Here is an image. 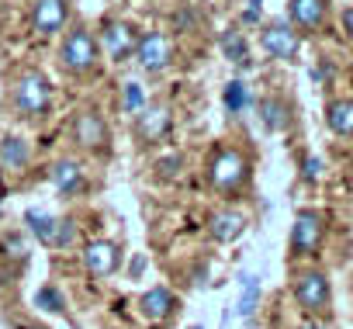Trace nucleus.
Wrapping results in <instances>:
<instances>
[{
  "label": "nucleus",
  "instance_id": "f257e3e1",
  "mask_svg": "<svg viewBox=\"0 0 353 329\" xmlns=\"http://www.w3.org/2000/svg\"><path fill=\"white\" fill-rule=\"evenodd\" d=\"M101 63V46H97V35L83 25L70 28L63 46H59V66L70 73V77H87L94 73Z\"/></svg>",
  "mask_w": 353,
  "mask_h": 329
},
{
  "label": "nucleus",
  "instance_id": "f03ea898",
  "mask_svg": "<svg viewBox=\"0 0 353 329\" xmlns=\"http://www.w3.org/2000/svg\"><path fill=\"white\" fill-rule=\"evenodd\" d=\"M246 181H250V159H246V152L236 149V146H215L212 159H208V184L215 191L232 195Z\"/></svg>",
  "mask_w": 353,
  "mask_h": 329
},
{
  "label": "nucleus",
  "instance_id": "7ed1b4c3",
  "mask_svg": "<svg viewBox=\"0 0 353 329\" xmlns=\"http://www.w3.org/2000/svg\"><path fill=\"white\" fill-rule=\"evenodd\" d=\"M14 108L21 118H42L52 108V83L42 70H25L14 83Z\"/></svg>",
  "mask_w": 353,
  "mask_h": 329
},
{
  "label": "nucleus",
  "instance_id": "20e7f679",
  "mask_svg": "<svg viewBox=\"0 0 353 329\" xmlns=\"http://www.w3.org/2000/svg\"><path fill=\"white\" fill-rule=\"evenodd\" d=\"M291 291H294L298 308L308 312V315H325L329 305H332V288H329V277L322 270H301V274H294Z\"/></svg>",
  "mask_w": 353,
  "mask_h": 329
},
{
  "label": "nucleus",
  "instance_id": "39448f33",
  "mask_svg": "<svg viewBox=\"0 0 353 329\" xmlns=\"http://www.w3.org/2000/svg\"><path fill=\"white\" fill-rule=\"evenodd\" d=\"M97 46L104 49V56L111 63H128L135 56V46H139V32L135 25L121 21V18H104L101 21V39Z\"/></svg>",
  "mask_w": 353,
  "mask_h": 329
},
{
  "label": "nucleus",
  "instance_id": "423d86ee",
  "mask_svg": "<svg viewBox=\"0 0 353 329\" xmlns=\"http://www.w3.org/2000/svg\"><path fill=\"white\" fill-rule=\"evenodd\" d=\"M135 63L149 77L170 70V63H173V39L166 32H142L139 46H135Z\"/></svg>",
  "mask_w": 353,
  "mask_h": 329
},
{
  "label": "nucleus",
  "instance_id": "0eeeda50",
  "mask_svg": "<svg viewBox=\"0 0 353 329\" xmlns=\"http://www.w3.org/2000/svg\"><path fill=\"white\" fill-rule=\"evenodd\" d=\"M322 239H325V219H322V212H315V208L298 212L294 215V226H291V239H288L291 253L294 257H312L322 246Z\"/></svg>",
  "mask_w": 353,
  "mask_h": 329
},
{
  "label": "nucleus",
  "instance_id": "6e6552de",
  "mask_svg": "<svg viewBox=\"0 0 353 329\" xmlns=\"http://www.w3.org/2000/svg\"><path fill=\"white\" fill-rule=\"evenodd\" d=\"M260 49H263L270 59H281V63H298V52H301V35H298L288 21H270V25H263V32H260Z\"/></svg>",
  "mask_w": 353,
  "mask_h": 329
},
{
  "label": "nucleus",
  "instance_id": "1a4fd4ad",
  "mask_svg": "<svg viewBox=\"0 0 353 329\" xmlns=\"http://www.w3.org/2000/svg\"><path fill=\"white\" fill-rule=\"evenodd\" d=\"M170 132H173V111H170L166 104H145V108L135 114V139H139L142 146L163 142Z\"/></svg>",
  "mask_w": 353,
  "mask_h": 329
},
{
  "label": "nucleus",
  "instance_id": "9d476101",
  "mask_svg": "<svg viewBox=\"0 0 353 329\" xmlns=\"http://www.w3.org/2000/svg\"><path fill=\"white\" fill-rule=\"evenodd\" d=\"M70 132H73V142L90 149V152H101L111 142V128H108V121L97 111H77Z\"/></svg>",
  "mask_w": 353,
  "mask_h": 329
},
{
  "label": "nucleus",
  "instance_id": "9b49d317",
  "mask_svg": "<svg viewBox=\"0 0 353 329\" xmlns=\"http://www.w3.org/2000/svg\"><path fill=\"white\" fill-rule=\"evenodd\" d=\"M25 222H28L32 236H35L42 246H70V239H73V222H70V219H52V215H46V212L28 208V212H25Z\"/></svg>",
  "mask_w": 353,
  "mask_h": 329
},
{
  "label": "nucleus",
  "instance_id": "f8f14e48",
  "mask_svg": "<svg viewBox=\"0 0 353 329\" xmlns=\"http://www.w3.org/2000/svg\"><path fill=\"white\" fill-rule=\"evenodd\" d=\"M329 0H288V25L298 35H315L329 18Z\"/></svg>",
  "mask_w": 353,
  "mask_h": 329
},
{
  "label": "nucleus",
  "instance_id": "ddd939ff",
  "mask_svg": "<svg viewBox=\"0 0 353 329\" xmlns=\"http://www.w3.org/2000/svg\"><path fill=\"white\" fill-rule=\"evenodd\" d=\"M256 114H260V125H263L270 135L288 132L291 121H294V108H291V101H288L284 94H267V97H260V101H256Z\"/></svg>",
  "mask_w": 353,
  "mask_h": 329
},
{
  "label": "nucleus",
  "instance_id": "4468645a",
  "mask_svg": "<svg viewBox=\"0 0 353 329\" xmlns=\"http://www.w3.org/2000/svg\"><path fill=\"white\" fill-rule=\"evenodd\" d=\"M70 21V0H35L32 4V28L39 35H59Z\"/></svg>",
  "mask_w": 353,
  "mask_h": 329
},
{
  "label": "nucleus",
  "instance_id": "2eb2a0df",
  "mask_svg": "<svg viewBox=\"0 0 353 329\" xmlns=\"http://www.w3.org/2000/svg\"><path fill=\"white\" fill-rule=\"evenodd\" d=\"M83 263L94 277H111L121 267V246L111 239H94L83 246Z\"/></svg>",
  "mask_w": 353,
  "mask_h": 329
},
{
  "label": "nucleus",
  "instance_id": "dca6fc26",
  "mask_svg": "<svg viewBox=\"0 0 353 329\" xmlns=\"http://www.w3.org/2000/svg\"><path fill=\"white\" fill-rule=\"evenodd\" d=\"M49 181H52V188L59 191V195H80L83 188H87V170H83V163L80 159H56L52 163V170H49Z\"/></svg>",
  "mask_w": 353,
  "mask_h": 329
},
{
  "label": "nucleus",
  "instance_id": "f3484780",
  "mask_svg": "<svg viewBox=\"0 0 353 329\" xmlns=\"http://www.w3.org/2000/svg\"><path fill=\"white\" fill-rule=\"evenodd\" d=\"M139 312L142 319L149 322H166L173 312H176V295L170 288H149L142 298H139Z\"/></svg>",
  "mask_w": 353,
  "mask_h": 329
},
{
  "label": "nucleus",
  "instance_id": "a211bd4d",
  "mask_svg": "<svg viewBox=\"0 0 353 329\" xmlns=\"http://www.w3.org/2000/svg\"><path fill=\"white\" fill-rule=\"evenodd\" d=\"M208 232H212L215 243H236L246 232V215L236 212V208H222L208 219Z\"/></svg>",
  "mask_w": 353,
  "mask_h": 329
},
{
  "label": "nucleus",
  "instance_id": "6ab92c4d",
  "mask_svg": "<svg viewBox=\"0 0 353 329\" xmlns=\"http://www.w3.org/2000/svg\"><path fill=\"white\" fill-rule=\"evenodd\" d=\"M219 49H222V56H225L229 63H236L239 70H250V66H253V59H250V42H246V35H243L239 28H225L222 39H219Z\"/></svg>",
  "mask_w": 353,
  "mask_h": 329
},
{
  "label": "nucleus",
  "instance_id": "aec40b11",
  "mask_svg": "<svg viewBox=\"0 0 353 329\" xmlns=\"http://www.w3.org/2000/svg\"><path fill=\"white\" fill-rule=\"evenodd\" d=\"M325 128L332 135H353V101L350 97H336L325 104Z\"/></svg>",
  "mask_w": 353,
  "mask_h": 329
},
{
  "label": "nucleus",
  "instance_id": "412c9836",
  "mask_svg": "<svg viewBox=\"0 0 353 329\" xmlns=\"http://www.w3.org/2000/svg\"><path fill=\"white\" fill-rule=\"evenodd\" d=\"M28 159H32V146H28L21 135L0 139V167H8V170H25Z\"/></svg>",
  "mask_w": 353,
  "mask_h": 329
},
{
  "label": "nucleus",
  "instance_id": "4be33fe9",
  "mask_svg": "<svg viewBox=\"0 0 353 329\" xmlns=\"http://www.w3.org/2000/svg\"><path fill=\"white\" fill-rule=\"evenodd\" d=\"M222 101H225V108H229L232 114H243V111L253 104V97H250V87H246L243 80H232V83H225V90H222Z\"/></svg>",
  "mask_w": 353,
  "mask_h": 329
},
{
  "label": "nucleus",
  "instance_id": "5701e85b",
  "mask_svg": "<svg viewBox=\"0 0 353 329\" xmlns=\"http://www.w3.org/2000/svg\"><path fill=\"white\" fill-rule=\"evenodd\" d=\"M149 101H145V90H142V83H135V80H128L125 87H121V111L125 114H139L142 108H145Z\"/></svg>",
  "mask_w": 353,
  "mask_h": 329
},
{
  "label": "nucleus",
  "instance_id": "b1692460",
  "mask_svg": "<svg viewBox=\"0 0 353 329\" xmlns=\"http://www.w3.org/2000/svg\"><path fill=\"white\" fill-rule=\"evenodd\" d=\"M256 301H260V281L253 277V274H246L243 277V298H239V315L246 319V315H253L256 312Z\"/></svg>",
  "mask_w": 353,
  "mask_h": 329
},
{
  "label": "nucleus",
  "instance_id": "393cba45",
  "mask_svg": "<svg viewBox=\"0 0 353 329\" xmlns=\"http://www.w3.org/2000/svg\"><path fill=\"white\" fill-rule=\"evenodd\" d=\"M35 305H39V308H46V312H66L63 291H59V288H52V284H46V288H39V291H35Z\"/></svg>",
  "mask_w": 353,
  "mask_h": 329
},
{
  "label": "nucleus",
  "instance_id": "a878e982",
  "mask_svg": "<svg viewBox=\"0 0 353 329\" xmlns=\"http://www.w3.org/2000/svg\"><path fill=\"white\" fill-rule=\"evenodd\" d=\"M260 14H263L260 0H250V11H243V25H256V21H260Z\"/></svg>",
  "mask_w": 353,
  "mask_h": 329
},
{
  "label": "nucleus",
  "instance_id": "bb28decb",
  "mask_svg": "<svg viewBox=\"0 0 353 329\" xmlns=\"http://www.w3.org/2000/svg\"><path fill=\"white\" fill-rule=\"evenodd\" d=\"M156 167H159V174L166 170V177H173V174H176V167H181V156H166V159H159V163H156Z\"/></svg>",
  "mask_w": 353,
  "mask_h": 329
},
{
  "label": "nucleus",
  "instance_id": "cd10ccee",
  "mask_svg": "<svg viewBox=\"0 0 353 329\" xmlns=\"http://www.w3.org/2000/svg\"><path fill=\"white\" fill-rule=\"evenodd\" d=\"M343 32H346V39L353 42V4L343 11Z\"/></svg>",
  "mask_w": 353,
  "mask_h": 329
},
{
  "label": "nucleus",
  "instance_id": "c85d7f7f",
  "mask_svg": "<svg viewBox=\"0 0 353 329\" xmlns=\"http://www.w3.org/2000/svg\"><path fill=\"white\" fill-rule=\"evenodd\" d=\"M319 170H322V163H319V159L312 156V159H308V170H305V174H308V177L315 181V177H319Z\"/></svg>",
  "mask_w": 353,
  "mask_h": 329
},
{
  "label": "nucleus",
  "instance_id": "c756f323",
  "mask_svg": "<svg viewBox=\"0 0 353 329\" xmlns=\"http://www.w3.org/2000/svg\"><path fill=\"white\" fill-rule=\"evenodd\" d=\"M315 77H319V80H325V77H332V66H325V63H322V66L315 70Z\"/></svg>",
  "mask_w": 353,
  "mask_h": 329
},
{
  "label": "nucleus",
  "instance_id": "7c9ffc66",
  "mask_svg": "<svg viewBox=\"0 0 353 329\" xmlns=\"http://www.w3.org/2000/svg\"><path fill=\"white\" fill-rule=\"evenodd\" d=\"M142 267H145V260H142V257H139V260H132V277H135V274H142Z\"/></svg>",
  "mask_w": 353,
  "mask_h": 329
},
{
  "label": "nucleus",
  "instance_id": "2f4dec72",
  "mask_svg": "<svg viewBox=\"0 0 353 329\" xmlns=\"http://www.w3.org/2000/svg\"><path fill=\"white\" fill-rule=\"evenodd\" d=\"M298 329H325V326H319V322H301Z\"/></svg>",
  "mask_w": 353,
  "mask_h": 329
},
{
  "label": "nucleus",
  "instance_id": "473e14b6",
  "mask_svg": "<svg viewBox=\"0 0 353 329\" xmlns=\"http://www.w3.org/2000/svg\"><path fill=\"white\" fill-rule=\"evenodd\" d=\"M21 329H42V326H21Z\"/></svg>",
  "mask_w": 353,
  "mask_h": 329
},
{
  "label": "nucleus",
  "instance_id": "72a5a7b5",
  "mask_svg": "<svg viewBox=\"0 0 353 329\" xmlns=\"http://www.w3.org/2000/svg\"><path fill=\"white\" fill-rule=\"evenodd\" d=\"M191 329H201V326H191Z\"/></svg>",
  "mask_w": 353,
  "mask_h": 329
},
{
  "label": "nucleus",
  "instance_id": "f704fd0d",
  "mask_svg": "<svg viewBox=\"0 0 353 329\" xmlns=\"http://www.w3.org/2000/svg\"><path fill=\"white\" fill-rule=\"evenodd\" d=\"M111 4H118V0H111Z\"/></svg>",
  "mask_w": 353,
  "mask_h": 329
}]
</instances>
